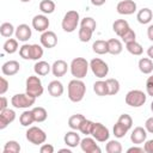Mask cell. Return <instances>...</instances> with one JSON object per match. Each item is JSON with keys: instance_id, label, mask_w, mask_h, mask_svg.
Masks as SVG:
<instances>
[{"instance_id": "cell-1", "label": "cell", "mask_w": 153, "mask_h": 153, "mask_svg": "<svg viewBox=\"0 0 153 153\" xmlns=\"http://www.w3.org/2000/svg\"><path fill=\"white\" fill-rule=\"evenodd\" d=\"M68 98L73 103H79L84 99L86 93V85L81 79H73L68 82Z\"/></svg>"}, {"instance_id": "cell-2", "label": "cell", "mask_w": 153, "mask_h": 153, "mask_svg": "<svg viewBox=\"0 0 153 153\" xmlns=\"http://www.w3.org/2000/svg\"><path fill=\"white\" fill-rule=\"evenodd\" d=\"M88 68H90V63L84 57H75L72 60V62L69 65L71 73L75 79L85 78L88 72Z\"/></svg>"}, {"instance_id": "cell-3", "label": "cell", "mask_w": 153, "mask_h": 153, "mask_svg": "<svg viewBox=\"0 0 153 153\" xmlns=\"http://www.w3.org/2000/svg\"><path fill=\"white\" fill-rule=\"evenodd\" d=\"M43 85H42V81L39 79L38 75H30L27 79H26V82H25V92L35 98H38L43 94Z\"/></svg>"}, {"instance_id": "cell-4", "label": "cell", "mask_w": 153, "mask_h": 153, "mask_svg": "<svg viewBox=\"0 0 153 153\" xmlns=\"http://www.w3.org/2000/svg\"><path fill=\"white\" fill-rule=\"evenodd\" d=\"M79 19H80V16H79L78 11L71 10V11L66 12V14L63 16L62 23H61L62 30L65 32H73V31H75V29L78 27V24H79Z\"/></svg>"}, {"instance_id": "cell-5", "label": "cell", "mask_w": 153, "mask_h": 153, "mask_svg": "<svg viewBox=\"0 0 153 153\" xmlns=\"http://www.w3.org/2000/svg\"><path fill=\"white\" fill-rule=\"evenodd\" d=\"M146 99H147V96L141 90H131L124 97L126 104L131 106V108H140V106H142L146 103Z\"/></svg>"}, {"instance_id": "cell-6", "label": "cell", "mask_w": 153, "mask_h": 153, "mask_svg": "<svg viewBox=\"0 0 153 153\" xmlns=\"http://www.w3.org/2000/svg\"><path fill=\"white\" fill-rule=\"evenodd\" d=\"M36 102V98L25 93H17L11 98V104L17 109H27L32 106Z\"/></svg>"}, {"instance_id": "cell-7", "label": "cell", "mask_w": 153, "mask_h": 153, "mask_svg": "<svg viewBox=\"0 0 153 153\" xmlns=\"http://www.w3.org/2000/svg\"><path fill=\"white\" fill-rule=\"evenodd\" d=\"M26 140L32 145H43L47 141V134L39 127H29L26 130Z\"/></svg>"}, {"instance_id": "cell-8", "label": "cell", "mask_w": 153, "mask_h": 153, "mask_svg": "<svg viewBox=\"0 0 153 153\" xmlns=\"http://www.w3.org/2000/svg\"><path fill=\"white\" fill-rule=\"evenodd\" d=\"M90 68L92 71V73L99 78V79H103L108 75L109 73V66L106 62H104L102 59L99 57H96V59H92L90 61Z\"/></svg>"}, {"instance_id": "cell-9", "label": "cell", "mask_w": 153, "mask_h": 153, "mask_svg": "<svg viewBox=\"0 0 153 153\" xmlns=\"http://www.w3.org/2000/svg\"><path fill=\"white\" fill-rule=\"evenodd\" d=\"M91 135H92V137L96 141H98V142H105V141L109 140L110 131H109V129L103 123L94 122L93 128H92V131H91Z\"/></svg>"}, {"instance_id": "cell-10", "label": "cell", "mask_w": 153, "mask_h": 153, "mask_svg": "<svg viewBox=\"0 0 153 153\" xmlns=\"http://www.w3.org/2000/svg\"><path fill=\"white\" fill-rule=\"evenodd\" d=\"M136 8L137 6L134 0H122L116 6L117 12L122 16H130L136 12Z\"/></svg>"}, {"instance_id": "cell-11", "label": "cell", "mask_w": 153, "mask_h": 153, "mask_svg": "<svg viewBox=\"0 0 153 153\" xmlns=\"http://www.w3.org/2000/svg\"><path fill=\"white\" fill-rule=\"evenodd\" d=\"M39 41H41V45H43L47 49H51L57 44V36L54 31L47 30V31L42 32Z\"/></svg>"}, {"instance_id": "cell-12", "label": "cell", "mask_w": 153, "mask_h": 153, "mask_svg": "<svg viewBox=\"0 0 153 153\" xmlns=\"http://www.w3.org/2000/svg\"><path fill=\"white\" fill-rule=\"evenodd\" d=\"M50 22L45 14H37L32 18V27L38 32H44L49 29Z\"/></svg>"}, {"instance_id": "cell-13", "label": "cell", "mask_w": 153, "mask_h": 153, "mask_svg": "<svg viewBox=\"0 0 153 153\" xmlns=\"http://www.w3.org/2000/svg\"><path fill=\"white\" fill-rule=\"evenodd\" d=\"M80 147L82 149V152L85 153H100L102 149L96 143V140L93 137H84L81 141H80Z\"/></svg>"}, {"instance_id": "cell-14", "label": "cell", "mask_w": 153, "mask_h": 153, "mask_svg": "<svg viewBox=\"0 0 153 153\" xmlns=\"http://www.w3.org/2000/svg\"><path fill=\"white\" fill-rule=\"evenodd\" d=\"M16 38L20 42H26L31 38L32 36V31H31V27L27 25V24H19L17 27H16Z\"/></svg>"}, {"instance_id": "cell-15", "label": "cell", "mask_w": 153, "mask_h": 153, "mask_svg": "<svg viewBox=\"0 0 153 153\" xmlns=\"http://www.w3.org/2000/svg\"><path fill=\"white\" fill-rule=\"evenodd\" d=\"M16 120V112L12 109L0 110V129H5L10 123Z\"/></svg>"}, {"instance_id": "cell-16", "label": "cell", "mask_w": 153, "mask_h": 153, "mask_svg": "<svg viewBox=\"0 0 153 153\" xmlns=\"http://www.w3.org/2000/svg\"><path fill=\"white\" fill-rule=\"evenodd\" d=\"M147 139V130L143 127H135L130 134V141L135 145L145 143Z\"/></svg>"}, {"instance_id": "cell-17", "label": "cell", "mask_w": 153, "mask_h": 153, "mask_svg": "<svg viewBox=\"0 0 153 153\" xmlns=\"http://www.w3.org/2000/svg\"><path fill=\"white\" fill-rule=\"evenodd\" d=\"M20 69V65L18 61L16 60H10V61H6L2 67H1V72L4 75H7V76H12V75H16Z\"/></svg>"}, {"instance_id": "cell-18", "label": "cell", "mask_w": 153, "mask_h": 153, "mask_svg": "<svg viewBox=\"0 0 153 153\" xmlns=\"http://www.w3.org/2000/svg\"><path fill=\"white\" fill-rule=\"evenodd\" d=\"M68 67H69V66L67 65L66 61H63V60H56V61L51 65V73H53L54 76L61 78V76H63V75L67 73Z\"/></svg>"}, {"instance_id": "cell-19", "label": "cell", "mask_w": 153, "mask_h": 153, "mask_svg": "<svg viewBox=\"0 0 153 153\" xmlns=\"http://www.w3.org/2000/svg\"><path fill=\"white\" fill-rule=\"evenodd\" d=\"M63 141H65L66 146H68V147H71V148H74V147H76L78 145H80L81 139H80V135L76 133V130H73V129H72L71 131H67V133L65 134Z\"/></svg>"}, {"instance_id": "cell-20", "label": "cell", "mask_w": 153, "mask_h": 153, "mask_svg": "<svg viewBox=\"0 0 153 153\" xmlns=\"http://www.w3.org/2000/svg\"><path fill=\"white\" fill-rule=\"evenodd\" d=\"M33 71L36 73V75L38 76H45L49 74V72H51V66L43 60H38L36 61L35 66H33Z\"/></svg>"}, {"instance_id": "cell-21", "label": "cell", "mask_w": 153, "mask_h": 153, "mask_svg": "<svg viewBox=\"0 0 153 153\" xmlns=\"http://www.w3.org/2000/svg\"><path fill=\"white\" fill-rule=\"evenodd\" d=\"M63 85L61 81L59 80H53L48 84V92L51 97H55V98H59L63 94Z\"/></svg>"}, {"instance_id": "cell-22", "label": "cell", "mask_w": 153, "mask_h": 153, "mask_svg": "<svg viewBox=\"0 0 153 153\" xmlns=\"http://www.w3.org/2000/svg\"><path fill=\"white\" fill-rule=\"evenodd\" d=\"M137 67L140 69L141 73L143 74H151L153 72V60H151L149 57H141L139 60Z\"/></svg>"}, {"instance_id": "cell-23", "label": "cell", "mask_w": 153, "mask_h": 153, "mask_svg": "<svg viewBox=\"0 0 153 153\" xmlns=\"http://www.w3.org/2000/svg\"><path fill=\"white\" fill-rule=\"evenodd\" d=\"M129 27H130V26H129L128 22L124 20V19H117V20H115L114 24H112V30H114V32H115L118 37H121Z\"/></svg>"}, {"instance_id": "cell-24", "label": "cell", "mask_w": 153, "mask_h": 153, "mask_svg": "<svg viewBox=\"0 0 153 153\" xmlns=\"http://www.w3.org/2000/svg\"><path fill=\"white\" fill-rule=\"evenodd\" d=\"M108 48H109V54L111 55H118L123 50L122 42L117 38H110L108 39Z\"/></svg>"}, {"instance_id": "cell-25", "label": "cell", "mask_w": 153, "mask_h": 153, "mask_svg": "<svg viewBox=\"0 0 153 153\" xmlns=\"http://www.w3.org/2000/svg\"><path fill=\"white\" fill-rule=\"evenodd\" d=\"M152 18H153V13H152V11L148 8V7H145V8H141L139 12H137V14H136V19H137V22L140 23V24H148L151 20H152Z\"/></svg>"}, {"instance_id": "cell-26", "label": "cell", "mask_w": 153, "mask_h": 153, "mask_svg": "<svg viewBox=\"0 0 153 153\" xmlns=\"http://www.w3.org/2000/svg\"><path fill=\"white\" fill-rule=\"evenodd\" d=\"M92 50L98 54V55H104L109 53V48H108V41H103V39H97L96 42H93L92 44Z\"/></svg>"}, {"instance_id": "cell-27", "label": "cell", "mask_w": 153, "mask_h": 153, "mask_svg": "<svg viewBox=\"0 0 153 153\" xmlns=\"http://www.w3.org/2000/svg\"><path fill=\"white\" fill-rule=\"evenodd\" d=\"M105 82H106V86H108V96H115L120 92L121 85H120V81L117 79L110 78V79H106Z\"/></svg>"}, {"instance_id": "cell-28", "label": "cell", "mask_w": 153, "mask_h": 153, "mask_svg": "<svg viewBox=\"0 0 153 153\" xmlns=\"http://www.w3.org/2000/svg\"><path fill=\"white\" fill-rule=\"evenodd\" d=\"M126 49L128 50V53H130V54L134 55V56H140V55L143 53L142 45H141L139 42H136V41L126 43Z\"/></svg>"}, {"instance_id": "cell-29", "label": "cell", "mask_w": 153, "mask_h": 153, "mask_svg": "<svg viewBox=\"0 0 153 153\" xmlns=\"http://www.w3.org/2000/svg\"><path fill=\"white\" fill-rule=\"evenodd\" d=\"M84 120H85V116L81 115V114L72 115L68 118V127L71 129H73V130H79V127H80V124L82 123Z\"/></svg>"}, {"instance_id": "cell-30", "label": "cell", "mask_w": 153, "mask_h": 153, "mask_svg": "<svg viewBox=\"0 0 153 153\" xmlns=\"http://www.w3.org/2000/svg\"><path fill=\"white\" fill-rule=\"evenodd\" d=\"M19 122L23 127H30L35 122V117L32 114V110H25L20 116H19Z\"/></svg>"}, {"instance_id": "cell-31", "label": "cell", "mask_w": 153, "mask_h": 153, "mask_svg": "<svg viewBox=\"0 0 153 153\" xmlns=\"http://www.w3.org/2000/svg\"><path fill=\"white\" fill-rule=\"evenodd\" d=\"M2 48H4V51L5 53H7V54H14L19 49V47H18V39L17 38H8L4 43Z\"/></svg>"}, {"instance_id": "cell-32", "label": "cell", "mask_w": 153, "mask_h": 153, "mask_svg": "<svg viewBox=\"0 0 153 153\" xmlns=\"http://www.w3.org/2000/svg\"><path fill=\"white\" fill-rule=\"evenodd\" d=\"M93 91L99 97L108 96V86H106V82L104 80H97L93 84Z\"/></svg>"}, {"instance_id": "cell-33", "label": "cell", "mask_w": 153, "mask_h": 153, "mask_svg": "<svg viewBox=\"0 0 153 153\" xmlns=\"http://www.w3.org/2000/svg\"><path fill=\"white\" fill-rule=\"evenodd\" d=\"M32 114H33V117H35V122L37 123H41V122H44L48 117V112L42 106H35L32 109Z\"/></svg>"}, {"instance_id": "cell-34", "label": "cell", "mask_w": 153, "mask_h": 153, "mask_svg": "<svg viewBox=\"0 0 153 153\" xmlns=\"http://www.w3.org/2000/svg\"><path fill=\"white\" fill-rule=\"evenodd\" d=\"M55 2L53 0H42L39 2V10L43 14H51L55 11Z\"/></svg>"}, {"instance_id": "cell-35", "label": "cell", "mask_w": 153, "mask_h": 153, "mask_svg": "<svg viewBox=\"0 0 153 153\" xmlns=\"http://www.w3.org/2000/svg\"><path fill=\"white\" fill-rule=\"evenodd\" d=\"M14 32H16V29H14V26H13L11 23L5 22V23H2V24L0 25V35H1L2 37L11 38V36H12Z\"/></svg>"}, {"instance_id": "cell-36", "label": "cell", "mask_w": 153, "mask_h": 153, "mask_svg": "<svg viewBox=\"0 0 153 153\" xmlns=\"http://www.w3.org/2000/svg\"><path fill=\"white\" fill-rule=\"evenodd\" d=\"M2 152L4 153H19L20 152V145L14 140H10L5 143Z\"/></svg>"}, {"instance_id": "cell-37", "label": "cell", "mask_w": 153, "mask_h": 153, "mask_svg": "<svg viewBox=\"0 0 153 153\" xmlns=\"http://www.w3.org/2000/svg\"><path fill=\"white\" fill-rule=\"evenodd\" d=\"M105 151L108 153H121L122 152V145L117 140H108V143L105 146Z\"/></svg>"}, {"instance_id": "cell-38", "label": "cell", "mask_w": 153, "mask_h": 153, "mask_svg": "<svg viewBox=\"0 0 153 153\" xmlns=\"http://www.w3.org/2000/svg\"><path fill=\"white\" fill-rule=\"evenodd\" d=\"M128 130H129V129H128L127 127H124V126H123L122 123H120V122H116L115 126H114V128H112L114 135H115V137H117V139L124 137V135L127 134Z\"/></svg>"}, {"instance_id": "cell-39", "label": "cell", "mask_w": 153, "mask_h": 153, "mask_svg": "<svg viewBox=\"0 0 153 153\" xmlns=\"http://www.w3.org/2000/svg\"><path fill=\"white\" fill-rule=\"evenodd\" d=\"M92 35H93V31L87 29V27H84V26H80L79 29V32H78V36H79V39L81 42H88L91 38H92Z\"/></svg>"}, {"instance_id": "cell-40", "label": "cell", "mask_w": 153, "mask_h": 153, "mask_svg": "<svg viewBox=\"0 0 153 153\" xmlns=\"http://www.w3.org/2000/svg\"><path fill=\"white\" fill-rule=\"evenodd\" d=\"M93 124H94V122H92V121L85 118V120L82 121V123L80 124V127H79V131H80L81 134H85L86 136H87V135H91Z\"/></svg>"}, {"instance_id": "cell-41", "label": "cell", "mask_w": 153, "mask_h": 153, "mask_svg": "<svg viewBox=\"0 0 153 153\" xmlns=\"http://www.w3.org/2000/svg\"><path fill=\"white\" fill-rule=\"evenodd\" d=\"M43 45L39 44H31V60L38 61L43 56Z\"/></svg>"}, {"instance_id": "cell-42", "label": "cell", "mask_w": 153, "mask_h": 153, "mask_svg": "<svg viewBox=\"0 0 153 153\" xmlns=\"http://www.w3.org/2000/svg\"><path fill=\"white\" fill-rule=\"evenodd\" d=\"M80 26L87 27V29H90V30H92V31L94 32V30H96V27H97V23H96V20H94L92 17H85V18L81 19Z\"/></svg>"}, {"instance_id": "cell-43", "label": "cell", "mask_w": 153, "mask_h": 153, "mask_svg": "<svg viewBox=\"0 0 153 153\" xmlns=\"http://www.w3.org/2000/svg\"><path fill=\"white\" fill-rule=\"evenodd\" d=\"M19 55L24 60H31V44H27V43L23 44L19 48Z\"/></svg>"}, {"instance_id": "cell-44", "label": "cell", "mask_w": 153, "mask_h": 153, "mask_svg": "<svg viewBox=\"0 0 153 153\" xmlns=\"http://www.w3.org/2000/svg\"><path fill=\"white\" fill-rule=\"evenodd\" d=\"M124 43H129V42H133V41H136V33L134 32V30L131 27H129L121 37H120Z\"/></svg>"}, {"instance_id": "cell-45", "label": "cell", "mask_w": 153, "mask_h": 153, "mask_svg": "<svg viewBox=\"0 0 153 153\" xmlns=\"http://www.w3.org/2000/svg\"><path fill=\"white\" fill-rule=\"evenodd\" d=\"M117 122L122 123V124H123L124 127H127L128 129H130L131 126H133V118H131V116L128 115V114H122V115L118 117Z\"/></svg>"}, {"instance_id": "cell-46", "label": "cell", "mask_w": 153, "mask_h": 153, "mask_svg": "<svg viewBox=\"0 0 153 153\" xmlns=\"http://www.w3.org/2000/svg\"><path fill=\"white\" fill-rule=\"evenodd\" d=\"M146 92L148 96L153 97V75L148 76L146 80Z\"/></svg>"}, {"instance_id": "cell-47", "label": "cell", "mask_w": 153, "mask_h": 153, "mask_svg": "<svg viewBox=\"0 0 153 153\" xmlns=\"http://www.w3.org/2000/svg\"><path fill=\"white\" fill-rule=\"evenodd\" d=\"M8 81L4 78V76H1L0 78V94L1 96H4L5 93H6V91L8 90Z\"/></svg>"}, {"instance_id": "cell-48", "label": "cell", "mask_w": 153, "mask_h": 153, "mask_svg": "<svg viewBox=\"0 0 153 153\" xmlns=\"http://www.w3.org/2000/svg\"><path fill=\"white\" fill-rule=\"evenodd\" d=\"M41 153H54V146L50 143H43L39 148Z\"/></svg>"}, {"instance_id": "cell-49", "label": "cell", "mask_w": 153, "mask_h": 153, "mask_svg": "<svg viewBox=\"0 0 153 153\" xmlns=\"http://www.w3.org/2000/svg\"><path fill=\"white\" fill-rule=\"evenodd\" d=\"M145 129L147 130V133H151L153 134V116L152 117H148L145 122Z\"/></svg>"}, {"instance_id": "cell-50", "label": "cell", "mask_w": 153, "mask_h": 153, "mask_svg": "<svg viewBox=\"0 0 153 153\" xmlns=\"http://www.w3.org/2000/svg\"><path fill=\"white\" fill-rule=\"evenodd\" d=\"M143 149H145V152H146V153H153V139L145 141Z\"/></svg>"}, {"instance_id": "cell-51", "label": "cell", "mask_w": 153, "mask_h": 153, "mask_svg": "<svg viewBox=\"0 0 153 153\" xmlns=\"http://www.w3.org/2000/svg\"><path fill=\"white\" fill-rule=\"evenodd\" d=\"M143 152H145L143 147H137V146H134L127 149V153H143Z\"/></svg>"}, {"instance_id": "cell-52", "label": "cell", "mask_w": 153, "mask_h": 153, "mask_svg": "<svg viewBox=\"0 0 153 153\" xmlns=\"http://www.w3.org/2000/svg\"><path fill=\"white\" fill-rule=\"evenodd\" d=\"M7 98L1 96L0 97V110H4V109H7Z\"/></svg>"}, {"instance_id": "cell-53", "label": "cell", "mask_w": 153, "mask_h": 153, "mask_svg": "<svg viewBox=\"0 0 153 153\" xmlns=\"http://www.w3.org/2000/svg\"><path fill=\"white\" fill-rule=\"evenodd\" d=\"M147 37H148L149 41L153 42V24H151L148 26V29H147Z\"/></svg>"}, {"instance_id": "cell-54", "label": "cell", "mask_w": 153, "mask_h": 153, "mask_svg": "<svg viewBox=\"0 0 153 153\" xmlns=\"http://www.w3.org/2000/svg\"><path fill=\"white\" fill-rule=\"evenodd\" d=\"M90 1H91V4H92L93 6H102V5L105 4L106 0H90Z\"/></svg>"}, {"instance_id": "cell-55", "label": "cell", "mask_w": 153, "mask_h": 153, "mask_svg": "<svg viewBox=\"0 0 153 153\" xmlns=\"http://www.w3.org/2000/svg\"><path fill=\"white\" fill-rule=\"evenodd\" d=\"M147 55H148V57H149L151 60H153V45L148 47V49H147Z\"/></svg>"}, {"instance_id": "cell-56", "label": "cell", "mask_w": 153, "mask_h": 153, "mask_svg": "<svg viewBox=\"0 0 153 153\" xmlns=\"http://www.w3.org/2000/svg\"><path fill=\"white\" fill-rule=\"evenodd\" d=\"M60 152H67V153H71V149H68V148H62V149H60Z\"/></svg>"}, {"instance_id": "cell-57", "label": "cell", "mask_w": 153, "mask_h": 153, "mask_svg": "<svg viewBox=\"0 0 153 153\" xmlns=\"http://www.w3.org/2000/svg\"><path fill=\"white\" fill-rule=\"evenodd\" d=\"M19 1H22V2H30L31 0H19Z\"/></svg>"}, {"instance_id": "cell-58", "label": "cell", "mask_w": 153, "mask_h": 153, "mask_svg": "<svg viewBox=\"0 0 153 153\" xmlns=\"http://www.w3.org/2000/svg\"><path fill=\"white\" fill-rule=\"evenodd\" d=\"M151 110H152V112H153V102L151 103Z\"/></svg>"}]
</instances>
